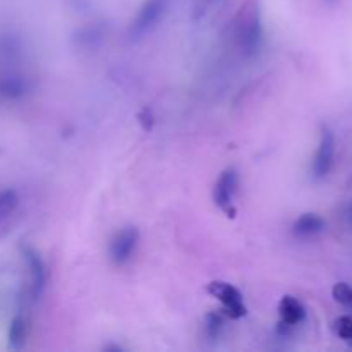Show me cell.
<instances>
[{"label": "cell", "mask_w": 352, "mask_h": 352, "mask_svg": "<svg viewBox=\"0 0 352 352\" xmlns=\"http://www.w3.org/2000/svg\"><path fill=\"white\" fill-rule=\"evenodd\" d=\"M223 327H226V322H223L222 315H219V313H210V315L206 316L205 332L210 340H219L223 332Z\"/></svg>", "instance_id": "cell-12"}, {"label": "cell", "mask_w": 352, "mask_h": 352, "mask_svg": "<svg viewBox=\"0 0 352 352\" xmlns=\"http://www.w3.org/2000/svg\"><path fill=\"white\" fill-rule=\"evenodd\" d=\"M347 219H349V220H352V206H351V208H349V210H347Z\"/></svg>", "instance_id": "cell-15"}, {"label": "cell", "mask_w": 352, "mask_h": 352, "mask_svg": "<svg viewBox=\"0 0 352 352\" xmlns=\"http://www.w3.org/2000/svg\"><path fill=\"white\" fill-rule=\"evenodd\" d=\"M24 258H26L31 274V294H33L34 299H38L41 296V292H43L45 282H47L45 265L43 261H41V258L38 256L33 250H30V248L24 250Z\"/></svg>", "instance_id": "cell-7"}, {"label": "cell", "mask_w": 352, "mask_h": 352, "mask_svg": "<svg viewBox=\"0 0 352 352\" xmlns=\"http://www.w3.org/2000/svg\"><path fill=\"white\" fill-rule=\"evenodd\" d=\"M236 36L237 43L243 48L244 54H254V52L260 48L263 30H261L260 12H258L256 9L248 10V12L244 14V19L237 24Z\"/></svg>", "instance_id": "cell-2"}, {"label": "cell", "mask_w": 352, "mask_h": 352, "mask_svg": "<svg viewBox=\"0 0 352 352\" xmlns=\"http://www.w3.org/2000/svg\"><path fill=\"white\" fill-rule=\"evenodd\" d=\"M107 36V30L103 26H86L76 33L74 41L79 48L85 50H93L103 43Z\"/></svg>", "instance_id": "cell-10"}, {"label": "cell", "mask_w": 352, "mask_h": 352, "mask_svg": "<svg viewBox=\"0 0 352 352\" xmlns=\"http://www.w3.org/2000/svg\"><path fill=\"white\" fill-rule=\"evenodd\" d=\"M325 230V220L316 213H305L299 217L292 226V232L294 236L301 237V239H309Z\"/></svg>", "instance_id": "cell-9"}, {"label": "cell", "mask_w": 352, "mask_h": 352, "mask_svg": "<svg viewBox=\"0 0 352 352\" xmlns=\"http://www.w3.org/2000/svg\"><path fill=\"white\" fill-rule=\"evenodd\" d=\"M333 158H336V136L330 129H323L322 136H320L318 148L313 157L311 172L316 179H323L330 172L333 165Z\"/></svg>", "instance_id": "cell-5"}, {"label": "cell", "mask_w": 352, "mask_h": 352, "mask_svg": "<svg viewBox=\"0 0 352 352\" xmlns=\"http://www.w3.org/2000/svg\"><path fill=\"white\" fill-rule=\"evenodd\" d=\"M9 340L10 346H12L14 349H19V347L23 346L24 340H26V323H24V320H14V323L10 325Z\"/></svg>", "instance_id": "cell-14"}, {"label": "cell", "mask_w": 352, "mask_h": 352, "mask_svg": "<svg viewBox=\"0 0 352 352\" xmlns=\"http://www.w3.org/2000/svg\"><path fill=\"white\" fill-rule=\"evenodd\" d=\"M208 292L222 302L223 309L230 318H243L246 315L243 294L234 285L227 284V282H212L208 285Z\"/></svg>", "instance_id": "cell-3"}, {"label": "cell", "mask_w": 352, "mask_h": 352, "mask_svg": "<svg viewBox=\"0 0 352 352\" xmlns=\"http://www.w3.org/2000/svg\"><path fill=\"white\" fill-rule=\"evenodd\" d=\"M332 296L340 306H344V308L351 309L352 311V287L349 284H346V282H339V284L333 285Z\"/></svg>", "instance_id": "cell-13"}, {"label": "cell", "mask_w": 352, "mask_h": 352, "mask_svg": "<svg viewBox=\"0 0 352 352\" xmlns=\"http://www.w3.org/2000/svg\"><path fill=\"white\" fill-rule=\"evenodd\" d=\"M332 329L333 333H336L342 342H346L347 346L352 347V316H339V318L332 323Z\"/></svg>", "instance_id": "cell-11"}, {"label": "cell", "mask_w": 352, "mask_h": 352, "mask_svg": "<svg viewBox=\"0 0 352 352\" xmlns=\"http://www.w3.org/2000/svg\"><path fill=\"white\" fill-rule=\"evenodd\" d=\"M167 10V0H148L138 12L136 19L133 21L129 30L131 40H141L148 33L153 31V28L160 23Z\"/></svg>", "instance_id": "cell-1"}, {"label": "cell", "mask_w": 352, "mask_h": 352, "mask_svg": "<svg viewBox=\"0 0 352 352\" xmlns=\"http://www.w3.org/2000/svg\"><path fill=\"white\" fill-rule=\"evenodd\" d=\"M138 241H140V232L134 227H126V229L119 230L110 241V260L119 267L126 265L136 251Z\"/></svg>", "instance_id": "cell-4"}, {"label": "cell", "mask_w": 352, "mask_h": 352, "mask_svg": "<svg viewBox=\"0 0 352 352\" xmlns=\"http://www.w3.org/2000/svg\"><path fill=\"white\" fill-rule=\"evenodd\" d=\"M278 315H280L282 325L296 327L305 322L306 309L301 301H298L292 296H284L278 302Z\"/></svg>", "instance_id": "cell-8"}, {"label": "cell", "mask_w": 352, "mask_h": 352, "mask_svg": "<svg viewBox=\"0 0 352 352\" xmlns=\"http://www.w3.org/2000/svg\"><path fill=\"white\" fill-rule=\"evenodd\" d=\"M237 186H239V174H237L236 168H227L217 181L215 189H213V199L226 212H229L230 205H232Z\"/></svg>", "instance_id": "cell-6"}]
</instances>
